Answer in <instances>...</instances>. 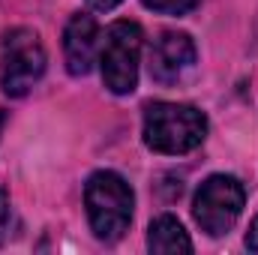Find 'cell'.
<instances>
[{"instance_id":"obj_8","label":"cell","mask_w":258,"mask_h":255,"mask_svg":"<svg viewBox=\"0 0 258 255\" xmlns=\"http://www.w3.org/2000/svg\"><path fill=\"white\" fill-rule=\"evenodd\" d=\"M147 249L156 255H177V252H192V240L186 228L180 225L177 216L162 213L150 222L147 228Z\"/></svg>"},{"instance_id":"obj_4","label":"cell","mask_w":258,"mask_h":255,"mask_svg":"<svg viewBox=\"0 0 258 255\" xmlns=\"http://www.w3.org/2000/svg\"><path fill=\"white\" fill-rule=\"evenodd\" d=\"M141 48H144V33L135 21H114L108 24L105 36H99L102 81L114 96H126L135 90Z\"/></svg>"},{"instance_id":"obj_13","label":"cell","mask_w":258,"mask_h":255,"mask_svg":"<svg viewBox=\"0 0 258 255\" xmlns=\"http://www.w3.org/2000/svg\"><path fill=\"white\" fill-rule=\"evenodd\" d=\"M3 126H6V111L0 108V135H3Z\"/></svg>"},{"instance_id":"obj_3","label":"cell","mask_w":258,"mask_h":255,"mask_svg":"<svg viewBox=\"0 0 258 255\" xmlns=\"http://www.w3.org/2000/svg\"><path fill=\"white\" fill-rule=\"evenodd\" d=\"M48 54L36 30L12 27L0 36V87L6 96H24L45 75Z\"/></svg>"},{"instance_id":"obj_9","label":"cell","mask_w":258,"mask_h":255,"mask_svg":"<svg viewBox=\"0 0 258 255\" xmlns=\"http://www.w3.org/2000/svg\"><path fill=\"white\" fill-rule=\"evenodd\" d=\"M141 3L153 12H162V15H186L201 0H141Z\"/></svg>"},{"instance_id":"obj_11","label":"cell","mask_w":258,"mask_h":255,"mask_svg":"<svg viewBox=\"0 0 258 255\" xmlns=\"http://www.w3.org/2000/svg\"><path fill=\"white\" fill-rule=\"evenodd\" d=\"M246 249L258 252V216L252 219V225H249V231H246Z\"/></svg>"},{"instance_id":"obj_10","label":"cell","mask_w":258,"mask_h":255,"mask_svg":"<svg viewBox=\"0 0 258 255\" xmlns=\"http://www.w3.org/2000/svg\"><path fill=\"white\" fill-rule=\"evenodd\" d=\"M9 225H12V204H9V192L0 189V243L9 237Z\"/></svg>"},{"instance_id":"obj_5","label":"cell","mask_w":258,"mask_h":255,"mask_svg":"<svg viewBox=\"0 0 258 255\" xmlns=\"http://www.w3.org/2000/svg\"><path fill=\"white\" fill-rule=\"evenodd\" d=\"M243 204H246V189L234 174H213L195 192L192 216L204 234L222 237L240 219Z\"/></svg>"},{"instance_id":"obj_12","label":"cell","mask_w":258,"mask_h":255,"mask_svg":"<svg viewBox=\"0 0 258 255\" xmlns=\"http://www.w3.org/2000/svg\"><path fill=\"white\" fill-rule=\"evenodd\" d=\"M84 3H87L90 9H96V12H111L120 0H84Z\"/></svg>"},{"instance_id":"obj_7","label":"cell","mask_w":258,"mask_h":255,"mask_svg":"<svg viewBox=\"0 0 258 255\" xmlns=\"http://www.w3.org/2000/svg\"><path fill=\"white\" fill-rule=\"evenodd\" d=\"M99 57V24L87 12H75L63 27V60L66 72L81 78Z\"/></svg>"},{"instance_id":"obj_2","label":"cell","mask_w":258,"mask_h":255,"mask_svg":"<svg viewBox=\"0 0 258 255\" xmlns=\"http://www.w3.org/2000/svg\"><path fill=\"white\" fill-rule=\"evenodd\" d=\"M84 207H87V219L90 228L99 240L111 243L120 240L126 234L129 222H132V207H135V195L132 186L117 174V171H93L84 183Z\"/></svg>"},{"instance_id":"obj_1","label":"cell","mask_w":258,"mask_h":255,"mask_svg":"<svg viewBox=\"0 0 258 255\" xmlns=\"http://www.w3.org/2000/svg\"><path fill=\"white\" fill-rule=\"evenodd\" d=\"M144 144L165 156L195 150L207 138V117L201 108L183 102H150L144 108Z\"/></svg>"},{"instance_id":"obj_6","label":"cell","mask_w":258,"mask_h":255,"mask_svg":"<svg viewBox=\"0 0 258 255\" xmlns=\"http://www.w3.org/2000/svg\"><path fill=\"white\" fill-rule=\"evenodd\" d=\"M195 63V42L189 33L162 30L150 45V78L159 84H174Z\"/></svg>"}]
</instances>
